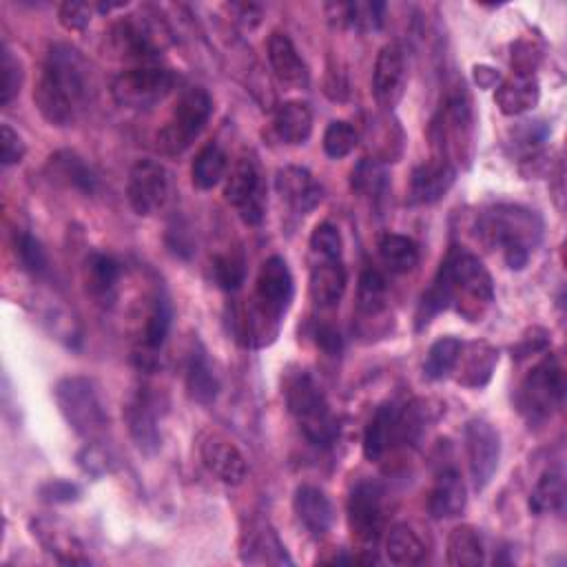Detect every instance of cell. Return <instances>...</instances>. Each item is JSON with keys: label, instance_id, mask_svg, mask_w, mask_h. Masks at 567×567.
I'll return each mask as SVG.
<instances>
[{"label": "cell", "instance_id": "obj_8", "mask_svg": "<svg viewBox=\"0 0 567 567\" xmlns=\"http://www.w3.org/2000/svg\"><path fill=\"white\" fill-rule=\"evenodd\" d=\"M565 399V377L560 361L554 354H545L529 368L516 390V405L529 425L549 421Z\"/></svg>", "mask_w": 567, "mask_h": 567}, {"label": "cell", "instance_id": "obj_10", "mask_svg": "<svg viewBox=\"0 0 567 567\" xmlns=\"http://www.w3.org/2000/svg\"><path fill=\"white\" fill-rule=\"evenodd\" d=\"M472 122L474 120H472L467 91L463 84H456L445 95V100L430 126L436 155L445 157L452 164L456 159H467L470 148H472V133H474Z\"/></svg>", "mask_w": 567, "mask_h": 567}, {"label": "cell", "instance_id": "obj_28", "mask_svg": "<svg viewBox=\"0 0 567 567\" xmlns=\"http://www.w3.org/2000/svg\"><path fill=\"white\" fill-rule=\"evenodd\" d=\"M268 62H270L272 73L284 84L306 86L308 80H310L308 64L299 55L295 42L286 33H281V31H275L268 38Z\"/></svg>", "mask_w": 567, "mask_h": 567}, {"label": "cell", "instance_id": "obj_53", "mask_svg": "<svg viewBox=\"0 0 567 567\" xmlns=\"http://www.w3.org/2000/svg\"><path fill=\"white\" fill-rule=\"evenodd\" d=\"M78 463H80V467H82L84 472H89V474H93V476H100L102 472L109 470L106 456H104V452H102L95 443L86 445V447L78 454Z\"/></svg>", "mask_w": 567, "mask_h": 567}, {"label": "cell", "instance_id": "obj_15", "mask_svg": "<svg viewBox=\"0 0 567 567\" xmlns=\"http://www.w3.org/2000/svg\"><path fill=\"white\" fill-rule=\"evenodd\" d=\"M348 527L359 543L374 545L381 538L385 509H383V487L372 481H359L348 496Z\"/></svg>", "mask_w": 567, "mask_h": 567}, {"label": "cell", "instance_id": "obj_50", "mask_svg": "<svg viewBox=\"0 0 567 567\" xmlns=\"http://www.w3.org/2000/svg\"><path fill=\"white\" fill-rule=\"evenodd\" d=\"M27 155V144L18 131H13L7 122L0 124V162L2 166L20 164Z\"/></svg>", "mask_w": 567, "mask_h": 567}, {"label": "cell", "instance_id": "obj_54", "mask_svg": "<svg viewBox=\"0 0 567 567\" xmlns=\"http://www.w3.org/2000/svg\"><path fill=\"white\" fill-rule=\"evenodd\" d=\"M547 343H549L547 330H543V328H532V330L520 339V343L516 346V352H518V357H527V354H532V352L545 350Z\"/></svg>", "mask_w": 567, "mask_h": 567}, {"label": "cell", "instance_id": "obj_39", "mask_svg": "<svg viewBox=\"0 0 567 567\" xmlns=\"http://www.w3.org/2000/svg\"><path fill=\"white\" fill-rule=\"evenodd\" d=\"M565 507V478L558 467L545 470L529 492V509L534 514H554Z\"/></svg>", "mask_w": 567, "mask_h": 567}, {"label": "cell", "instance_id": "obj_48", "mask_svg": "<svg viewBox=\"0 0 567 567\" xmlns=\"http://www.w3.org/2000/svg\"><path fill=\"white\" fill-rule=\"evenodd\" d=\"M549 137V128L545 122L534 120V122H520L512 131V146L520 155H536V151L543 146V142Z\"/></svg>", "mask_w": 567, "mask_h": 567}, {"label": "cell", "instance_id": "obj_4", "mask_svg": "<svg viewBox=\"0 0 567 567\" xmlns=\"http://www.w3.org/2000/svg\"><path fill=\"white\" fill-rule=\"evenodd\" d=\"M476 237L487 248H501L507 268L523 270L543 237V219L525 206L496 204L478 215Z\"/></svg>", "mask_w": 567, "mask_h": 567}, {"label": "cell", "instance_id": "obj_26", "mask_svg": "<svg viewBox=\"0 0 567 567\" xmlns=\"http://www.w3.org/2000/svg\"><path fill=\"white\" fill-rule=\"evenodd\" d=\"M498 363V350L487 341L463 343L458 361L454 365L456 383L465 388H483L489 383L494 368Z\"/></svg>", "mask_w": 567, "mask_h": 567}, {"label": "cell", "instance_id": "obj_32", "mask_svg": "<svg viewBox=\"0 0 567 567\" xmlns=\"http://www.w3.org/2000/svg\"><path fill=\"white\" fill-rule=\"evenodd\" d=\"M171 323H173V308L171 301L162 295H157L146 312V321L142 328V343H140V365L151 368V361L155 357V352L164 346L168 332H171Z\"/></svg>", "mask_w": 567, "mask_h": 567}, {"label": "cell", "instance_id": "obj_3", "mask_svg": "<svg viewBox=\"0 0 567 567\" xmlns=\"http://www.w3.org/2000/svg\"><path fill=\"white\" fill-rule=\"evenodd\" d=\"M295 295L292 272L284 257H268L257 272L255 292L237 319V337L248 348H264L275 341L286 310Z\"/></svg>", "mask_w": 567, "mask_h": 567}, {"label": "cell", "instance_id": "obj_22", "mask_svg": "<svg viewBox=\"0 0 567 567\" xmlns=\"http://www.w3.org/2000/svg\"><path fill=\"white\" fill-rule=\"evenodd\" d=\"M348 284V272L343 266V257H321L310 255V277L308 292L315 306L332 308L341 301Z\"/></svg>", "mask_w": 567, "mask_h": 567}, {"label": "cell", "instance_id": "obj_17", "mask_svg": "<svg viewBox=\"0 0 567 567\" xmlns=\"http://www.w3.org/2000/svg\"><path fill=\"white\" fill-rule=\"evenodd\" d=\"M162 401L151 388H140L131 394V399L124 405V421L128 427V434L135 443V447L153 456L162 445L159 434V414H162Z\"/></svg>", "mask_w": 567, "mask_h": 567}, {"label": "cell", "instance_id": "obj_20", "mask_svg": "<svg viewBox=\"0 0 567 567\" xmlns=\"http://www.w3.org/2000/svg\"><path fill=\"white\" fill-rule=\"evenodd\" d=\"M199 456L206 470L224 485L237 487L248 474V463L244 454L221 434H208L199 445Z\"/></svg>", "mask_w": 567, "mask_h": 567}, {"label": "cell", "instance_id": "obj_36", "mask_svg": "<svg viewBox=\"0 0 567 567\" xmlns=\"http://www.w3.org/2000/svg\"><path fill=\"white\" fill-rule=\"evenodd\" d=\"M445 560L452 567H478L485 560L481 536L472 525H458L450 532Z\"/></svg>", "mask_w": 567, "mask_h": 567}, {"label": "cell", "instance_id": "obj_44", "mask_svg": "<svg viewBox=\"0 0 567 567\" xmlns=\"http://www.w3.org/2000/svg\"><path fill=\"white\" fill-rule=\"evenodd\" d=\"M13 250H16V259H18L22 270H27L31 275H42L47 270V266H49L47 250L40 244V239L33 237L29 230H18L16 233Z\"/></svg>", "mask_w": 567, "mask_h": 567}, {"label": "cell", "instance_id": "obj_51", "mask_svg": "<svg viewBox=\"0 0 567 567\" xmlns=\"http://www.w3.org/2000/svg\"><path fill=\"white\" fill-rule=\"evenodd\" d=\"M40 498L44 503H75L80 498V487L75 483H69V481H62V478H53V481H47L40 485L38 489Z\"/></svg>", "mask_w": 567, "mask_h": 567}, {"label": "cell", "instance_id": "obj_6", "mask_svg": "<svg viewBox=\"0 0 567 567\" xmlns=\"http://www.w3.org/2000/svg\"><path fill=\"white\" fill-rule=\"evenodd\" d=\"M284 394L288 412L297 421L308 443L330 447L339 436V421L321 385L306 370H299L286 379Z\"/></svg>", "mask_w": 567, "mask_h": 567}, {"label": "cell", "instance_id": "obj_43", "mask_svg": "<svg viewBox=\"0 0 567 567\" xmlns=\"http://www.w3.org/2000/svg\"><path fill=\"white\" fill-rule=\"evenodd\" d=\"M341 13V22L357 31H372L379 29L383 22V2H350V4H334Z\"/></svg>", "mask_w": 567, "mask_h": 567}, {"label": "cell", "instance_id": "obj_41", "mask_svg": "<svg viewBox=\"0 0 567 567\" xmlns=\"http://www.w3.org/2000/svg\"><path fill=\"white\" fill-rule=\"evenodd\" d=\"M463 341L456 337H441L436 339L423 361V374L430 381H441L445 379L450 372H454V365L458 361Z\"/></svg>", "mask_w": 567, "mask_h": 567}, {"label": "cell", "instance_id": "obj_21", "mask_svg": "<svg viewBox=\"0 0 567 567\" xmlns=\"http://www.w3.org/2000/svg\"><path fill=\"white\" fill-rule=\"evenodd\" d=\"M275 188L297 215H308L323 199V186L303 166H284L275 175Z\"/></svg>", "mask_w": 567, "mask_h": 567}, {"label": "cell", "instance_id": "obj_35", "mask_svg": "<svg viewBox=\"0 0 567 567\" xmlns=\"http://www.w3.org/2000/svg\"><path fill=\"white\" fill-rule=\"evenodd\" d=\"M377 248H379L381 261L394 275H405L419 266V259H421L419 244L405 235L385 233L381 235Z\"/></svg>", "mask_w": 567, "mask_h": 567}, {"label": "cell", "instance_id": "obj_46", "mask_svg": "<svg viewBox=\"0 0 567 567\" xmlns=\"http://www.w3.org/2000/svg\"><path fill=\"white\" fill-rule=\"evenodd\" d=\"M24 82V71L20 58L2 44L0 51V106H7L13 102V97L20 93Z\"/></svg>", "mask_w": 567, "mask_h": 567}, {"label": "cell", "instance_id": "obj_16", "mask_svg": "<svg viewBox=\"0 0 567 567\" xmlns=\"http://www.w3.org/2000/svg\"><path fill=\"white\" fill-rule=\"evenodd\" d=\"M408 86V53L401 42H388L379 49L372 69L374 102L390 111L394 109Z\"/></svg>", "mask_w": 567, "mask_h": 567}, {"label": "cell", "instance_id": "obj_24", "mask_svg": "<svg viewBox=\"0 0 567 567\" xmlns=\"http://www.w3.org/2000/svg\"><path fill=\"white\" fill-rule=\"evenodd\" d=\"M122 268L115 257L106 252H89L82 266V284L86 295L97 303V306H111L117 295V284H120Z\"/></svg>", "mask_w": 567, "mask_h": 567}, {"label": "cell", "instance_id": "obj_42", "mask_svg": "<svg viewBox=\"0 0 567 567\" xmlns=\"http://www.w3.org/2000/svg\"><path fill=\"white\" fill-rule=\"evenodd\" d=\"M213 279L226 290L235 292L246 281V257L241 250H226L213 257Z\"/></svg>", "mask_w": 567, "mask_h": 567}, {"label": "cell", "instance_id": "obj_37", "mask_svg": "<svg viewBox=\"0 0 567 567\" xmlns=\"http://www.w3.org/2000/svg\"><path fill=\"white\" fill-rule=\"evenodd\" d=\"M226 171H228V155L219 144L210 142L204 148H199V153L195 155L190 164V182L199 190H210L226 177Z\"/></svg>", "mask_w": 567, "mask_h": 567}, {"label": "cell", "instance_id": "obj_2", "mask_svg": "<svg viewBox=\"0 0 567 567\" xmlns=\"http://www.w3.org/2000/svg\"><path fill=\"white\" fill-rule=\"evenodd\" d=\"M494 301V281L483 261L465 248L452 246L441 261L432 286L416 308V328L427 326L439 312L454 308L467 321H478Z\"/></svg>", "mask_w": 567, "mask_h": 567}, {"label": "cell", "instance_id": "obj_52", "mask_svg": "<svg viewBox=\"0 0 567 567\" xmlns=\"http://www.w3.org/2000/svg\"><path fill=\"white\" fill-rule=\"evenodd\" d=\"M58 20L66 31H82L91 22V7L86 2H62Z\"/></svg>", "mask_w": 567, "mask_h": 567}, {"label": "cell", "instance_id": "obj_56", "mask_svg": "<svg viewBox=\"0 0 567 567\" xmlns=\"http://www.w3.org/2000/svg\"><path fill=\"white\" fill-rule=\"evenodd\" d=\"M474 80L478 86L483 89H492L498 84V73L492 69V66H485V64H478L474 66Z\"/></svg>", "mask_w": 567, "mask_h": 567}, {"label": "cell", "instance_id": "obj_7", "mask_svg": "<svg viewBox=\"0 0 567 567\" xmlns=\"http://www.w3.org/2000/svg\"><path fill=\"white\" fill-rule=\"evenodd\" d=\"M53 399L62 419L80 439L97 443L109 430V412L93 379L82 374L62 377L53 388Z\"/></svg>", "mask_w": 567, "mask_h": 567}, {"label": "cell", "instance_id": "obj_45", "mask_svg": "<svg viewBox=\"0 0 567 567\" xmlns=\"http://www.w3.org/2000/svg\"><path fill=\"white\" fill-rule=\"evenodd\" d=\"M388 186V175L377 159H363L352 168V188L370 199H381Z\"/></svg>", "mask_w": 567, "mask_h": 567}, {"label": "cell", "instance_id": "obj_29", "mask_svg": "<svg viewBox=\"0 0 567 567\" xmlns=\"http://www.w3.org/2000/svg\"><path fill=\"white\" fill-rule=\"evenodd\" d=\"M47 173L53 182L73 188L82 195H93L97 190V175L95 171L73 151H58L47 162Z\"/></svg>", "mask_w": 567, "mask_h": 567}, {"label": "cell", "instance_id": "obj_19", "mask_svg": "<svg viewBox=\"0 0 567 567\" xmlns=\"http://www.w3.org/2000/svg\"><path fill=\"white\" fill-rule=\"evenodd\" d=\"M456 182V166L445 157H430L421 162L410 175L408 202L414 206H427L447 195Z\"/></svg>", "mask_w": 567, "mask_h": 567}, {"label": "cell", "instance_id": "obj_49", "mask_svg": "<svg viewBox=\"0 0 567 567\" xmlns=\"http://www.w3.org/2000/svg\"><path fill=\"white\" fill-rule=\"evenodd\" d=\"M310 255H321V257H343V239L341 233L334 224L321 221L315 226L310 235Z\"/></svg>", "mask_w": 567, "mask_h": 567}, {"label": "cell", "instance_id": "obj_1", "mask_svg": "<svg viewBox=\"0 0 567 567\" xmlns=\"http://www.w3.org/2000/svg\"><path fill=\"white\" fill-rule=\"evenodd\" d=\"M97 95V78L93 64L66 42L47 49L40 64L33 102L51 126L75 124Z\"/></svg>", "mask_w": 567, "mask_h": 567}, {"label": "cell", "instance_id": "obj_38", "mask_svg": "<svg viewBox=\"0 0 567 567\" xmlns=\"http://www.w3.org/2000/svg\"><path fill=\"white\" fill-rule=\"evenodd\" d=\"M385 551L392 565L399 567H410V565H421L425 560V545L419 538V534L405 525L399 523L388 532L385 538Z\"/></svg>", "mask_w": 567, "mask_h": 567}, {"label": "cell", "instance_id": "obj_23", "mask_svg": "<svg viewBox=\"0 0 567 567\" xmlns=\"http://www.w3.org/2000/svg\"><path fill=\"white\" fill-rule=\"evenodd\" d=\"M292 509L297 520L312 538H323L334 523L332 503L317 485H299L292 496Z\"/></svg>", "mask_w": 567, "mask_h": 567}, {"label": "cell", "instance_id": "obj_9", "mask_svg": "<svg viewBox=\"0 0 567 567\" xmlns=\"http://www.w3.org/2000/svg\"><path fill=\"white\" fill-rule=\"evenodd\" d=\"M213 115V97L204 86L179 91L173 111L157 133V148L166 155L184 153L206 128Z\"/></svg>", "mask_w": 567, "mask_h": 567}, {"label": "cell", "instance_id": "obj_12", "mask_svg": "<svg viewBox=\"0 0 567 567\" xmlns=\"http://www.w3.org/2000/svg\"><path fill=\"white\" fill-rule=\"evenodd\" d=\"M224 197L233 208H237L244 224H261L266 213V188L259 162L252 153L239 155L233 164L224 184Z\"/></svg>", "mask_w": 567, "mask_h": 567}, {"label": "cell", "instance_id": "obj_31", "mask_svg": "<svg viewBox=\"0 0 567 567\" xmlns=\"http://www.w3.org/2000/svg\"><path fill=\"white\" fill-rule=\"evenodd\" d=\"M272 131L277 140L288 146L306 144L312 133V109L308 102L288 100L279 104L272 115Z\"/></svg>", "mask_w": 567, "mask_h": 567}, {"label": "cell", "instance_id": "obj_30", "mask_svg": "<svg viewBox=\"0 0 567 567\" xmlns=\"http://www.w3.org/2000/svg\"><path fill=\"white\" fill-rule=\"evenodd\" d=\"M31 534L38 538V543L49 551L58 563L62 565H89L91 558L84 556L82 543L66 529H62L58 523L51 520H31Z\"/></svg>", "mask_w": 567, "mask_h": 567}, {"label": "cell", "instance_id": "obj_27", "mask_svg": "<svg viewBox=\"0 0 567 567\" xmlns=\"http://www.w3.org/2000/svg\"><path fill=\"white\" fill-rule=\"evenodd\" d=\"M540 100V84L534 73H512L496 84L494 102L503 115H520L532 111Z\"/></svg>", "mask_w": 567, "mask_h": 567}, {"label": "cell", "instance_id": "obj_55", "mask_svg": "<svg viewBox=\"0 0 567 567\" xmlns=\"http://www.w3.org/2000/svg\"><path fill=\"white\" fill-rule=\"evenodd\" d=\"M315 341L328 354H339L341 352V334H339V330H334L328 323H323L315 330Z\"/></svg>", "mask_w": 567, "mask_h": 567}, {"label": "cell", "instance_id": "obj_13", "mask_svg": "<svg viewBox=\"0 0 567 567\" xmlns=\"http://www.w3.org/2000/svg\"><path fill=\"white\" fill-rule=\"evenodd\" d=\"M126 197L135 215L159 213L173 197V175L157 159H137L126 179Z\"/></svg>", "mask_w": 567, "mask_h": 567}, {"label": "cell", "instance_id": "obj_11", "mask_svg": "<svg viewBox=\"0 0 567 567\" xmlns=\"http://www.w3.org/2000/svg\"><path fill=\"white\" fill-rule=\"evenodd\" d=\"M177 84V75L157 62L135 64L117 73L111 82L113 100L124 109H151L166 100Z\"/></svg>", "mask_w": 567, "mask_h": 567}, {"label": "cell", "instance_id": "obj_40", "mask_svg": "<svg viewBox=\"0 0 567 567\" xmlns=\"http://www.w3.org/2000/svg\"><path fill=\"white\" fill-rule=\"evenodd\" d=\"M388 308V284L377 268H363L357 288V310L365 317H377Z\"/></svg>", "mask_w": 567, "mask_h": 567}, {"label": "cell", "instance_id": "obj_47", "mask_svg": "<svg viewBox=\"0 0 567 567\" xmlns=\"http://www.w3.org/2000/svg\"><path fill=\"white\" fill-rule=\"evenodd\" d=\"M359 142L357 128L346 120H332L323 131V151L332 159H341L354 151Z\"/></svg>", "mask_w": 567, "mask_h": 567}, {"label": "cell", "instance_id": "obj_18", "mask_svg": "<svg viewBox=\"0 0 567 567\" xmlns=\"http://www.w3.org/2000/svg\"><path fill=\"white\" fill-rule=\"evenodd\" d=\"M111 42L122 58L146 64L157 60V53L164 47V31L146 18L128 16L113 27Z\"/></svg>", "mask_w": 567, "mask_h": 567}, {"label": "cell", "instance_id": "obj_25", "mask_svg": "<svg viewBox=\"0 0 567 567\" xmlns=\"http://www.w3.org/2000/svg\"><path fill=\"white\" fill-rule=\"evenodd\" d=\"M467 503V487L463 483V476L454 467H445L436 474L434 485L427 496V512L432 518L445 520L456 518Z\"/></svg>", "mask_w": 567, "mask_h": 567}, {"label": "cell", "instance_id": "obj_5", "mask_svg": "<svg viewBox=\"0 0 567 567\" xmlns=\"http://www.w3.org/2000/svg\"><path fill=\"white\" fill-rule=\"evenodd\" d=\"M430 421V408L423 401L383 403L374 410L363 432V456L368 461L383 458L399 445L414 443Z\"/></svg>", "mask_w": 567, "mask_h": 567}, {"label": "cell", "instance_id": "obj_33", "mask_svg": "<svg viewBox=\"0 0 567 567\" xmlns=\"http://www.w3.org/2000/svg\"><path fill=\"white\" fill-rule=\"evenodd\" d=\"M241 560L252 565H292V558L288 556L277 532L264 523L248 532Z\"/></svg>", "mask_w": 567, "mask_h": 567}, {"label": "cell", "instance_id": "obj_14", "mask_svg": "<svg viewBox=\"0 0 567 567\" xmlns=\"http://www.w3.org/2000/svg\"><path fill=\"white\" fill-rule=\"evenodd\" d=\"M463 436H465V454H467V467H470L474 489L483 492L492 483L498 470V461H501L498 430L485 419H472L465 423Z\"/></svg>", "mask_w": 567, "mask_h": 567}, {"label": "cell", "instance_id": "obj_34", "mask_svg": "<svg viewBox=\"0 0 567 567\" xmlns=\"http://www.w3.org/2000/svg\"><path fill=\"white\" fill-rule=\"evenodd\" d=\"M186 390H188V396L202 405H210L219 394V379L210 368V361L202 348L193 350L188 357Z\"/></svg>", "mask_w": 567, "mask_h": 567}]
</instances>
